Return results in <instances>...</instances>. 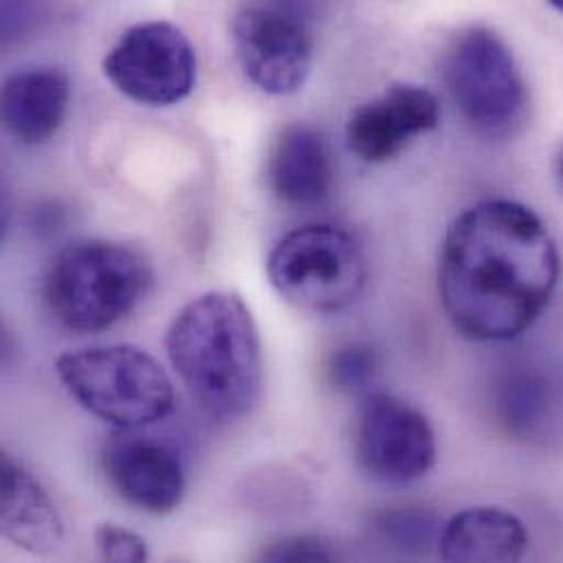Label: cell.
<instances>
[{
    "label": "cell",
    "instance_id": "obj_18",
    "mask_svg": "<svg viewBox=\"0 0 563 563\" xmlns=\"http://www.w3.org/2000/svg\"><path fill=\"white\" fill-rule=\"evenodd\" d=\"M382 531L404 551H423L439 531V525L432 516L421 511H395L384 518Z\"/></svg>",
    "mask_w": 563,
    "mask_h": 563
},
{
    "label": "cell",
    "instance_id": "obj_3",
    "mask_svg": "<svg viewBox=\"0 0 563 563\" xmlns=\"http://www.w3.org/2000/svg\"><path fill=\"white\" fill-rule=\"evenodd\" d=\"M150 264L130 246L77 242L51 264L44 296L70 331L97 333L123 320L147 294Z\"/></svg>",
    "mask_w": 563,
    "mask_h": 563
},
{
    "label": "cell",
    "instance_id": "obj_22",
    "mask_svg": "<svg viewBox=\"0 0 563 563\" xmlns=\"http://www.w3.org/2000/svg\"><path fill=\"white\" fill-rule=\"evenodd\" d=\"M549 4H551V7H555L558 11H562L563 13V0H549Z\"/></svg>",
    "mask_w": 563,
    "mask_h": 563
},
{
    "label": "cell",
    "instance_id": "obj_12",
    "mask_svg": "<svg viewBox=\"0 0 563 563\" xmlns=\"http://www.w3.org/2000/svg\"><path fill=\"white\" fill-rule=\"evenodd\" d=\"M0 529L31 555H51L64 540V520L55 503L9 454L0 461Z\"/></svg>",
    "mask_w": 563,
    "mask_h": 563
},
{
    "label": "cell",
    "instance_id": "obj_15",
    "mask_svg": "<svg viewBox=\"0 0 563 563\" xmlns=\"http://www.w3.org/2000/svg\"><path fill=\"white\" fill-rule=\"evenodd\" d=\"M271 183L287 205H316L333 185V163L324 136L311 125H289L275 145Z\"/></svg>",
    "mask_w": 563,
    "mask_h": 563
},
{
    "label": "cell",
    "instance_id": "obj_11",
    "mask_svg": "<svg viewBox=\"0 0 563 563\" xmlns=\"http://www.w3.org/2000/svg\"><path fill=\"white\" fill-rule=\"evenodd\" d=\"M103 467L117 494L147 514H172L185 498V470L174 450L130 430L103 448Z\"/></svg>",
    "mask_w": 563,
    "mask_h": 563
},
{
    "label": "cell",
    "instance_id": "obj_21",
    "mask_svg": "<svg viewBox=\"0 0 563 563\" xmlns=\"http://www.w3.org/2000/svg\"><path fill=\"white\" fill-rule=\"evenodd\" d=\"M555 174H558V180H560V187L563 189V147L558 156V163H555Z\"/></svg>",
    "mask_w": 563,
    "mask_h": 563
},
{
    "label": "cell",
    "instance_id": "obj_20",
    "mask_svg": "<svg viewBox=\"0 0 563 563\" xmlns=\"http://www.w3.org/2000/svg\"><path fill=\"white\" fill-rule=\"evenodd\" d=\"M266 562H333L338 558L335 549L311 536H294L275 542L268 551L262 555Z\"/></svg>",
    "mask_w": 563,
    "mask_h": 563
},
{
    "label": "cell",
    "instance_id": "obj_17",
    "mask_svg": "<svg viewBox=\"0 0 563 563\" xmlns=\"http://www.w3.org/2000/svg\"><path fill=\"white\" fill-rule=\"evenodd\" d=\"M547 390L544 384L531 375L514 377L500 399V408L505 412V421L514 430H531L536 423H540L542 415L547 412Z\"/></svg>",
    "mask_w": 563,
    "mask_h": 563
},
{
    "label": "cell",
    "instance_id": "obj_9",
    "mask_svg": "<svg viewBox=\"0 0 563 563\" xmlns=\"http://www.w3.org/2000/svg\"><path fill=\"white\" fill-rule=\"evenodd\" d=\"M233 44L246 77L268 95H294L311 70V40L277 9L246 7L233 22Z\"/></svg>",
    "mask_w": 563,
    "mask_h": 563
},
{
    "label": "cell",
    "instance_id": "obj_4",
    "mask_svg": "<svg viewBox=\"0 0 563 563\" xmlns=\"http://www.w3.org/2000/svg\"><path fill=\"white\" fill-rule=\"evenodd\" d=\"M55 373L84 410L119 430L152 426L174 410L167 371L139 346L70 351L57 357Z\"/></svg>",
    "mask_w": 563,
    "mask_h": 563
},
{
    "label": "cell",
    "instance_id": "obj_7",
    "mask_svg": "<svg viewBox=\"0 0 563 563\" xmlns=\"http://www.w3.org/2000/svg\"><path fill=\"white\" fill-rule=\"evenodd\" d=\"M103 73L128 99L143 106H174L196 86L198 59L187 35L169 22L128 29L103 59Z\"/></svg>",
    "mask_w": 563,
    "mask_h": 563
},
{
    "label": "cell",
    "instance_id": "obj_6",
    "mask_svg": "<svg viewBox=\"0 0 563 563\" xmlns=\"http://www.w3.org/2000/svg\"><path fill=\"white\" fill-rule=\"evenodd\" d=\"M268 279L287 302L311 313L353 305L368 282L360 244L333 224L289 231L268 257Z\"/></svg>",
    "mask_w": 563,
    "mask_h": 563
},
{
    "label": "cell",
    "instance_id": "obj_16",
    "mask_svg": "<svg viewBox=\"0 0 563 563\" xmlns=\"http://www.w3.org/2000/svg\"><path fill=\"white\" fill-rule=\"evenodd\" d=\"M379 371L377 351L364 342H349L338 346L327 364L329 382L340 393L364 390Z\"/></svg>",
    "mask_w": 563,
    "mask_h": 563
},
{
    "label": "cell",
    "instance_id": "obj_14",
    "mask_svg": "<svg viewBox=\"0 0 563 563\" xmlns=\"http://www.w3.org/2000/svg\"><path fill=\"white\" fill-rule=\"evenodd\" d=\"M531 544L525 522L498 507H474L454 516L439 536L445 562H518Z\"/></svg>",
    "mask_w": 563,
    "mask_h": 563
},
{
    "label": "cell",
    "instance_id": "obj_5",
    "mask_svg": "<svg viewBox=\"0 0 563 563\" xmlns=\"http://www.w3.org/2000/svg\"><path fill=\"white\" fill-rule=\"evenodd\" d=\"M443 79L456 108L483 136L511 139L525 125L527 84L511 48L496 31H459L443 55Z\"/></svg>",
    "mask_w": 563,
    "mask_h": 563
},
{
    "label": "cell",
    "instance_id": "obj_19",
    "mask_svg": "<svg viewBox=\"0 0 563 563\" xmlns=\"http://www.w3.org/2000/svg\"><path fill=\"white\" fill-rule=\"evenodd\" d=\"M95 542L99 549V555L106 562L112 563H139L147 562V544L141 536H136L130 529L117 527V525H101L95 531Z\"/></svg>",
    "mask_w": 563,
    "mask_h": 563
},
{
    "label": "cell",
    "instance_id": "obj_8",
    "mask_svg": "<svg viewBox=\"0 0 563 563\" xmlns=\"http://www.w3.org/2000/svg\"><path fill=\"white\" fill-rule=\"evenodd\" d=\"M355 456L362 472L382 485H410L437 461V439L421 410L399 397L368 395L357 412Z\"/></svg>",
    "mask_w": 563,
    "mask_h": 563
},
{
    "label": "cell",
    "instance_id": "obj_13",
    "mask_svg": "<svg viewBox=\"0 0 563 563\" xmlns=\"http://www.w3.org/2000/svg\"><path fill=\"white\" fill-rule=\"evenodd\" d=\"M68 99L70 84L62 70H18L2 86V123L15 141L40 145L64 123Z\"/></svg>",
    "mask_w": 563,
    "mask_h": 563
},
{
    "label": "cell",
    "instance_id": "obj_10",
    "mask_svg": "<svg viewBox=\"0 0 563 563\" xmlns=\"http://www.w3.org/2000/svg\"><path fill=\"white\" fill-rule=\"evenodd\" d=\"M439 121L441 103L432 90L419 84H393L349 117L346 145L360 161L379 165L437 130Z\"/></svg>",
    "mask_w": 563,
    "mask_h": 563
},
{
    "label": "cell",
    "instance_id": "obj_1",
    "mask_svg": "<svg viewBox=\"0 0 563 563\" xmlns=\"http://www.w3.org/2000/svg\"><path fill=\"white\" fill-rule=\"evenodd\" d=\"M560 275V251L547 224L525 205L485 200L445 233L439 296L463 338L507 342L540 320Z\"/></svg>",
    "mask_w": 563,
    "mask_h": 563
},
{
    "label": "cell",
    "instance_id": "obj_2",
    "mask_svg": "<svg viewBox=\"0 0 563 563\" xmlns=\"http://www.w3.org/2000/svg\"><path fill=\"white\" fill-rule=\"evenodd\" d=\"M165 349L196 404L222 423L251 415L262 397V340L249 305L231 291H209L172 320Z\"/></svg>",
    "mask_w": 563,
    "mask_h": 563
}]
</instances>
